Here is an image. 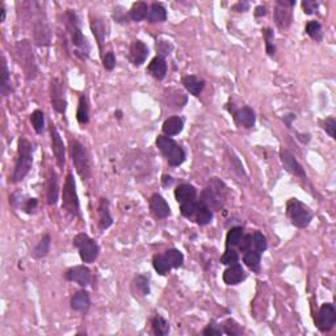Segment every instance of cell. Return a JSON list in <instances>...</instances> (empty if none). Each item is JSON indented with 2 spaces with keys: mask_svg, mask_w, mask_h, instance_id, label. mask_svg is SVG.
<instances>
[{
  "mask_svg": "<svg viewBox=\"0 0 336 336\" xmlns=\"http://www.w3.org/2000/svg\"><path fill=\"white\" fill-rule=\"evenodd\" d=\"M294 120H296V114L289 113V114H285L284 116V122H285V125H286V128H289V129L291 128V121H294Z\"/></svg>",
  "mask_w": 336,
  "mask_h": 336,
  "instance_id": "obj_58",
  "label": "cell"
},
{
  "mask_svg": "<svg viewBox=\"0 0 336 336\" xmlns=\"http://www.w3.org/2000/svg\"><path fill=\"white\" fill-rule=\"evenodd\" d=\"M121 11H122L121 7L114 8V19H116V21H118V23H128V15H125V13L121 12Z\"/></svg>",
  "mask_w": 336,
  "mask_h": 336,
  "instance_id": "obj_56",
  "label": "cell"
},
{
  "mask_svg": "<svg viewBox=\"0 0 336 336\" xmlns=\"http://www.w3.org/2000/svg\"><path fill=\"white\" fill-rule=\"evenodd\" d=\"M91 305L90 294L87 290H79L72 296L71 309L75 311H86Z\"/></svg>",
  "mask_w": 336,
  "mask_h": 336,
  "instance_id": "obj_28",
  "label": "cell"
},
{
  "mask_svg": "<svg viewBox=\"0 0 336 336\" xmlns=\"http://www.w3.org/2000/svg\"><path fill=\"white\" fill-rule=\"evenodd\" d=\"M194 220H196V223L200 225V226H206V225H209L213 221V213H212L210 207H207L204 202L200 201L197 210H196V214H194Z\"/></svg>",
  "mask_w": 336,
  "mask_h": 336,
  "instance_id": "obj_31",
  "label": "cell"
},
{
  "mask_svg": "<svg viewBox=\"0 0 336 336\" xmlns=\"http://www.w3.org/2000/svg\"><path fill=\"white\" fill-rule=\"evenodd\" d=\"M183 128H184V121H183V118L179 116H174L167 118V120L163 122L162 130L167 137H174L180 134Z\"/></svg>",
  "mask_w": 336,
  "mask_h": 336,
  "instance_id": "obj_24",
  "label": "cell"
},
{
  "mask_svg": "<svg viewBox=\"0 0 336 336\" xmlns=\"http://www.w3.org/2000/svg\"><path fill=\"white\" fill-rule=\"evenodd\" d=\"M72 243H74V246L78 248L79 256H80L83 263L91 264V263H94L97 259V256H99V252H100L99 244L96 243V240L90 238L87 234H78V235L74 238V242Z\"/></svg>",
  "mask_w": 336,
  "mask_h": 336,
  "instance_id": "obj_9",
  "label": "cell"
},
{
  "mask_svg": "<svg viewBox=\"0 0 336 336\" xmlns=\"http://www.w3.org/2000/svg\"><path fill=\"white\" fill-rule=\"evenodd\" d=\"M30 121H32V125L36 133H41L44 130V126H45V114L42 110H34L30 114Z\"/></svg>",
  "mask_w": 336,
  "mask_h": 336,
  "instance_id": "obj_45",
  "label": "cell"
},
{
  "mask_svg": "<svg viewBox=\"0 0 336 336\" xmlns=\"http://www.w3.org/2000/svg\"><path fill=\"white\" fill-rule=\"evenodd\" d=\"M336 323V310L332 304H324L318 311L315 324L320 332H328Z\"/></svg>",
  "mask_w": 336,
  "mask_h": 336,
  "instance_id": "obj_10",
  "label": "cell"
},
{
  "mask_svg": "<svg viewBox=\"0 0 336 336\" xmlns=\"http://www.w3.org/2000/svg\"><path fill=\"white\" fill-rule=\"evenodd\" d=\"M59 196V185H58V178L55 174L54 170L50 171L48 179V184H46V197H48V204L49 205H55L58 201Z\"/></svg>",
  "mask_w": 336,
  "mask_h": 336,
  "instance_id": "obj_22",
  "label": "cell"
},
{
  "mask_svg": "<svg viewBox=\"0 0 336 336\" xmlns=\"http://www.w3.org/2000/svg\"><path fill=\"white\" fill-rule=\"evenodd\" d=\"M230 113L233 114L234 120H235L236 125L243 126L246 129H251L255 126L256 122V117L255 112L251 109L249 107H243L240 109H234V108H230Z\"/></svg>",
  "mask_w": 336,
  "mask_h": 336,
  "instance_id": "obj_15",
  "label": "cell"
},
{
  "mask_svg": "<svg viewBox=\"0 0 336 336\" xmlns=\"http://www.w3.org/2000/svg\"><path fill=\"white\" fill-rule=\"evenodd\" d=\"M152 265H154V269L158 272L159 275H167L170 269H171V265H170L164 255L154 256L152 258Z\"/></svg>",
  "mask_w": 336,
  "mask_h": 336,
  "instance_id": "obj_40",
  "label": "cell"
},
{
  "mask_svg": "<svg viewBox=\"0 0 336 336\" xmlns=\"http://www.w3.org/2000/svg\"><path fill=\"white\" fill-rule=\"evenodd\" d=\"M198 202H194V201H189V202H185V204H181L180 212L181 216L185 217V218H192L196 214V210H197Z\"/></svg>",
  "mask_w": 336,
  "mask_h": 336,
  "instance_id": "obj_48",
  "label": "cell"
},
{
  "mask_svg": "<svg viewBox=\"0 0 336 336\" xmlns=\"http://www.w3.org/2000/svg\"><path fill=\"white\" fill-rule=\"evenodd\" d=\"M2 71H3V74H2V94L7 96L8 91L11 90V72L8 70L4 57L2 58Z\"/></svg>",
  "mask_w": 336,
  "mask_h": 336,
  "instance_id": "obj_41",
  "label": "cell"
},
{
  "mask_svg": "<svg viewBox=\"0 0 336 336\" xmlns=\"http://www.w3.org/2000/svg\"><path fill=\"white\" fill-rule=\"evenodd\" d=\"M70 150H71L72 163L76 172L83 180H88L91 176V159L87 150L76 139H72L70 142Z\"/></svg>",
  "mask_w": 336,
  "mask_h": 336,
  "instance_id": "obj_5",
  "label": "cell"
},
{
  "mask_svg": "<svg viewBox=\"0 0 336 336\" xmlns=\"http://www.w3.org/2000/svg\"><path fill=\"white\" fill-rule=\"evenodd\" d=\"M252 247L259 254H263L267 249V247H268L267 238L260 231H255V234L252 236Z\"/></svg>",
  "mask_w": 336,
  "mask_h": 336,
  "instance_id": "obj_43",
  "label": "cell"
},
{
  "mask_svg": "<svg viewBox=\"0 0 336 336\" xmlns=\"http://www.w3.org/2000/svg\"><path fill=\"white\" fill-rule=\"evenodd\" d=\"M65 277L67 281L76 282L83 288L91 284V271L84 265H76L70 268L66 272Z\"/></svg>",
  "mask_w": 336,
  "mask_h": 336,
  "instance_id": "obj_16",
  "label": "cell"
},
{
  "mask_svg": "<svg viewBox=\"0 0 336 336\" xmlns=\"http://www.w3.org/2000/svg\"><path fill=\"white\" fill-rule=\"evenodd\" d=\"M265 15H267V8H265L264 6L256 7V10H255L256 17H262V16H265Z\"/></svg>",
  "mask_w": 336,
  "mask_h": 336,
  "instance_id": "obj_59",
  "label": "cell"
},
{
  "mask_svg": "<svg viewBox=\"0 0 336 336\" xmlns=\"http://www.w3.org/2000/svg\"><path fill=\"white\" fill-rule=\"evenodd\" d=\"M322 128L326 130V133L330 134L331 138H335V136H336L335 134V130H336L335 118H332V117H328V118H326L324 121H322Z\"/></svg>",
  "mask_w": 336,
  "mask_h": 336,
  "instance_id": "obj_50",
  "label": "cell"
},
{
  "mask_svg": "<svg viewBox=\"0 0 336 336\" xmlns=\"http://www.w3.org/2000/svg\"><path fill=\"white\" fill-rule=\"evenodd\" d=\"M286 214H288L289 220L291 221L294 226L298 229H305L310 225L313 220V213L311 210L301 202L297 198H290L286 204Z\"/></svg>",
  "mask_w": 336,
  "mask_h": 336,
  "instance_id": "obj_6",
  "label": "cell"
},
{
  "mask_svg": "<svg viewBox=\"0 0 336 336\" xmlns=\"http://www.w3.org/2000/svg\"><path fill=\"white\" fill-rule=\"evenodd\" d=\"M223 333L231 336L240 335V333H243V328L234 319H227L223 323Z\"/></svg>",
  "mask_w": 336,
  "mask_h": 336,
  "instance_id": "obj_46",
  "label": "cell"
},
{
  "mask_svg": "<svg viewBox=\"0 0 336 336\" xmlns=\"http://www.w3.org/2000/svg\"><path fill=\"white\" fill-rule=\"evenodd\" d=\"M66 29L70 36L72 50L76 57L86 61L90 55V45H88L87 38L84 37L81 32L80 23H79L78 15L72 10H67L66 12Z\"/></svg>",
  "mask_w": 336,
  "mask_h": 336,
  "instance_id": "obj_1",
  "label": "cell"
},
{
  "mask_svg": "<svg viewBox=\"0 0 336 336\" xmlns=\"http://www.w3.org/2000/svg\"><path fill=\"white\" fill-rule=\"evenodd\" d=\"M263 36H264V39H265V49H267V54L269 55V57H273L275 55V33H273V30L269 29V28H267V29L263 30Z\"/></svg>",
  "mask_w": 336,
  "mask_h": 336,
  "instance_id": "obj_44",
  "label": "cell"
},
{
  "mask_svg": "<svg viewBox=\"0 0 336 336\" xmlns=\"http://www.w3.org/2000/svg\"><path fill=\"white\" fill-rule=\"evenodd\" d=\"M33 164V146L26 138H20L19 149H17V159L15 170L11 176V181L13 184L20 183L29 174Z\"/></svg>",
  "mask_w": 336,
  "mask_h": 336,
  "instance_id": "obj_2",
  "label": "cell"
},
{
  "mask_svg": "<svg viewBox=\"0 0 336 336\" xmlns=\"http://www.w3.org/2000/svg\"><path fill=\"white\" fill-rule=\"evenodd\" d=\"M164 256L168 260V263H170V265H171V268H179L184 263V255L176 248L167 249Z\"/></svg>",
  "mask_w": 336,
  "mask_h": 336,
  "instance_id": "obj_37",
  "label": "cell"
},
{
  "mask_svg": "<svg viewBox=\"0 0 336 336\" xmlns=\"http://www.w3.org/2000/svg\"><path fill=\"white\" fill-rule=\"evenodd\" d=\"M238 262H239V255H238V252L234 251L233 248H226L223 256L221 258V263L225 265L238 264Z\"/></svg>",
  "mask_w": 336,
  "mask_h": 336,
  "instance_id": "obj_47",
  "label": "cell"
},
{
  "mask_svg": "<svg viewBox=\"0 0 336 336\" xmlns=\"http://www.w3.org/2000/svg\"><path fill=\"white\" fill-rule=\"evenodd\" d=\"M50 137H52V150L55 155V160L58 163L61 168H63L66 162V150H65V143L62 141L61 134L57 130L55 125H50Z\"/></svg>",
  "mask_w": 336,
  "mask_h": 336,
  "instance_id": "obj_14",
  "label": "cell"
},
{
  "mask_svg": "<svg viewBox=\"0 0 336 336\" xmlns=\"http://www.w3.org/2000/svg\"><path fill=\"white\" fill-rule=\"evenodd\" d=\"M202 333H204V335H206V336H212V335H216V336H220V335H222L223 333V330H221L220 327L217 326L216 323H214V322H212V323L209 324V326L206 327V328H205L204 331H202Z\"/></svg>",
  "mask_w": 336,
  "mask_h": 336,
  "instance_id": "obj_55",
  "label": "cell"
},
{
  "mask_svg": "<svg viewBox=\"0 0 336 336\" xmlns=\"http://www.w3.org/2000/svg\"><path fill=\"white\" fill-rule=\"evenodd\" d=\"M62 209L65 210L71 217L80 216V206L76 193V185L72 178V174H68L66 178L65 187H63V200H62Z\"/></svg>",
  "mask_w": 336,
  "mask_h": 336,
  "instance_id": "obj_8",
  "label": "cell"
},
{
  "mask_svg": "<svg viewBox=\"0 0 336 336\" xmlns=\"http://www.w3.org/2000/svg\"><path fill=\"white\" fill-rule=\"evenodd\" d=\"M149 55V48L146 46L145 42L141 39H136L132 42L129 50V59L134 66H141L145 63Z\"/></svg>",
  "mask_w": 336,
  "mask_h": 336,
  "instance_id": "obj_17",
  "label": "cell"
},
{
  "mask_svg": "<svg viewBox=\"0 0 336 336\" xmlns=\"http://www.w3.org/2000/svg\"><path fill=\"white\" fill-rule=\"evenodd\" d=\"M147 13H149V7L145 2H137V3L133 4L132 10H130L129 16L133 21H136V23H139V21H142L147 17Z\"/></svg>",
  "mask_w": 336,
  "mask_h": 336,
  "instance_id": "obj_33",
  "label": "cell"
},
{
  "mask_svg": "<svg viewBox=\"0 0 336 336\" xmlns=\"http://www.w3.org/2000/svg\"><path fill=\"white\" fill-rule=\"evenodd\" d=\"M171 45L168 44V42L165 41H159L158 44H156V52L159 53V55L160 57H163L164 58V55H168L170 54V52H171Z\"/></svg>",
  "mask_w": 336,
  "mask_h": 336,
  "instance_id": "obj_54",
  "label": "cell"
},
{
  "mask_svg": "<svg viewBox=\"0 0 336 336\" xmlns=\"http://www.w3.org/2000/svg\"><path fill=\"white\" fill-rule=\"evenodd\" d=\"M306 33L315 41H322L323 38V32H322V26L318 21H309L306 24Z\"/></svg>",
  "mask_w": 336,
  "mask_h": 336,
  "instance_id": "obj_42",
  "label": "cell"
},
{
  "mask_svg": "<svg viewBox=\"0 0 336 336\" xmlns=\"http://www.w3.org/2000/svg\"><path fill=\"white\" fill-rule=\"evenodd\" d=\"M91 30L94 33L95 38H96L99 49L103 50V45L105 42V24H104V20L100 16H95V19L94 17L91 19Z\"/></svg>",
  "mask_w": 336,
  "mask_h": 336,
  "instance_id": "obj_26",
  "label": "cell"
},
{
  "mask_svg": "<svg viewBox=\"0 0 336 336\" xmlns=\"http://www.w3.org/2000/svg\"><path fill=\"white\" fill-rule=\"evenodd\" d=\"M97 213H99V229L101 231L112 226L113 218L109 213V202H108L107 198H101L100 200L99 206H97Z\"/></svg>",
  "mask_w": 336,
  "mask_h": 336,
  "instance_id": "obj_21",
  "label": "cell"
},
{
  "mask_svg": "<svg viewBox=\"0 0 336 336\" xmlns=\"http://www.w3.org/2000/svg\"><path fill=\"white\" fill-rule=\"evenodd\" d=\"M50 244H52V238L49 234H45L42 236L41 240L37 243V246L33 249L32 255L34 259H42L48 256L49 251H50Z\"/></svg>",
  "mask_w": 336,
  "mask_h": 336,
  "instance_id": "obj_32",
  "label": "cell"
},
{
  "mask_svg": "<svg viewBox=\"0 0 336 336\" xmlns=\"http://www.w3.org/2000/svg\"><path fill=\"white\" fill-rule=\"evenodd\" d=\"M248 3L243 2V3H236L235 6L233 7V10L236 11V12H246V11H248Z\"/></svg>",
  "mask_w": 336,
  "mask_h": 336,
  "instance_id": "obj_57",
  "label": "cell"
},
{
  "mask_svg": "<svg viewBox=\"0 0 336 336\" xmlns=\"http://www.w3.org/2000/svg\"><path fill=\"white\" fill-rule=\"evenodd\" d=\"M50 100L52 105L58 113L65 114L66 108H67V101L65 96V87L59 79H53L50 84Z\"/></svg>",
  "mask_w": 336,
  "mask_h": 336,
  "instance_id": "obj_12",
  "label": "cell"
},
{
  "mask_svg": "<svg viewBox=\"0 0 336 336\" xmlns=\"http://www.w3.org/2000/svg\"><path fill=\"white\" fill-rule=\"evenodd\" d=\"M16 53L19 57L20 65L23 66L24 71H25L26 78L29 80L36 79L37 74H38V68L36 65V59H34V54H33L32 45L29 41H19L16 45Z\"/></svg>",
  "mask_w": 336,
  "mask_h": 336,
  "instance_id": "obj_7",
  "label": "cell"
},
{
  "mask_svg": "<svg viewBox=\"0 0 336 336\" xmlns=\"http://www.w3.org/2000/svg\"><path fill=\"white\" fill-rule=\"evenodd\" d=\"M0 11H2V19H0V21L4 23V20H6V8H4L3 4H2V7H0Z\"/></svg>",
  "mask_w": 336,
  "mask_h": 336,
  "instance_id": "obj_61",
  "label": "cell"
},
{
  "mask_svg": "<svg viewBox=\"0 0 336 336\" xmlns=\"http://www.w3.org/2000/svg\"><path fill=\"white\" fill-rule=\"evenodd\" d=\"M172 92H174V95L170 94V91H168V95H165V97H167V104L170 105L171 108H183L187 103H184V101H180L181 100H187V96H185L183 92H180V91H176V90H172Z\"/></svg>",
  "mask_w": 336,
  "mask_h": 336,
  "instance_id": "obj_38",
  "label": "cell"
},
{
  "mask_svg": "<svg viewBox=\"0 0 336 336\" xmlns=\"http://www.w3.org/2000/svg\"><path fill=\"white\" fill-rule=\"evenodd\" d=\"M76 120L80 125H87L90 122V105H88V97L86 94L79 97Z\"/></svg>",
  "mask_w": 336,
  "mask_h": 336,
  "instance_id": "obj_30",
  "label": "cell"
},
{
  "mask_svg": "<svg viewBox=\"0 0 336 336\" xmlns=\"http://www.w3.org/2000/svg\"><path fill=\"white\" fill-rule=\"evenodd\" d=\"M147 20L151 24L165 21L167 20V11H165L164 6L162 3H152L151 7L149 8Z\"/></svg>",
  "mask_w": 336,
  "mask_h": 336,
  "instance_id": "obj_29",
  "label": "cell"
},
{
  "mask_svg": "<svg viewBox=\"0 0 336 336\" xmlns=\"http://www.w3.org/2000/svg\"><path fill=\"white\" fill-rule=\"evenodd\" d=\"M37 205H38V202H37V198H28V200H25L23 202V205H21V209H23L25 213L32 214L36 212Z\"/></svg>",
  "mask_w": 336,
  "mask_h": 336,
  "instance_id": "obj_51",
  "label": "cell"
},
{
  "mask_svg": "<svg viewBox=\"0 0 336 336\" xmlns=\"http://www.w3.org/2000/svg\"><path fill=\"white\" fill-rule=\"evenodd\" d=\"M103 66L108 71H112L116 67V57H114L113 52H108L107 54L103 55Z\"/></svg>",
  "mask_w": 336,
  "mask_h": 336,
  "instance_id": "obj_49",
  "label": "cell"
},
{
  "mask_svg": "<svg viewBox=\"0 0 336 336\" xmlns=\"http://www.w3.org/2000/svg\"><path fill=\"white\" fill-rule=\"evenodd\" d=\"M280 159H281L282 164H284L286 171L290 172V174L294 175V176L300 178L301 180H306V172H305L302 165L298 163L296 156H294L289 150L282 149L281 151H280Z\"/></svg>",
  "mask_w": 336,
  "mask_h": 336,
  "instance_id": "obj_13",
  "label": "cell"
},
{
  "mask_svg": "<svg viewBox=\"0 0 336 336\" xmlns=\"http://www.w3.org/2000/svg\"><path fill=\"white\" fill-rule=\"evenodd\" d=\"M294 6H296V2H285V0H278L276 4L275 20L280 29H288L291 25V21H293L291 8Z\"/></svg>",
  "mask_w": 336,
  "mask_h": 336,
  "instance_id": "obj_11",
  "label": "cell"
},
{
  "mask_svg": "<svg viewBox=\"0 0 336 336\" xmlns=\"http://www.w3.org/2000/svg\"><path fill=\"white\" fill-rule=\"evenodd\" d=\"M227 196V187L222 180L213 178L209 181L207 187L202 192V201L207 207L214 210L222 209Z\"/></svg>",
  "mask_w": 336,
  "mask_h": 336,
  "instance_id": "obj_3",
  "label": "cell"
},
{
  "mask_svg": "<svg viewBox=\"0 0 336 336\" xmlns=\"http://www.w3.org/2000/svg\"><path fill=\"white\" fill-rule=\"evenodd\" d=\"M243 236V229L239 226L236 227H231L229 230V233L226 235V248H230V247L238 246L242 239Z\"/></svg>",
  "mask_w": 336,
  "mask_h": 336,
  "instance_id": "obj_39",
  "label": "cell"
},
{
  "mask_svg": "<svg viewBox=\"0 0 336 336\" xmlns=\"http://www.w3.org/2000/svg\"><path fill=\"white\" fill-rule=\"evenodd\" d=\"M183 86L189 94L193 95V96H198L204 90L205 81L197 78V76H194V75H187L183 78Z\"/></svg>",
  "mask_w": 336,
  "mask_h": 336,
  "instance_id": "obj_27",
  "label": "cell"
},
{
  "mask_svg": "<svg viewBox=\"0 0 336 336\" xmlns=\"http://www.w3.org/2000/svg\"><path fill=\"white\" fill-rule=\"evenodd\" d=\"M34 39L37 45H49L50 44V29H49L48 23L45 19L41 16L37 19L34 24Z\"/></svg>",
  "mask_w": 336,
  "mask_h": 336,
  "instance_id": "obj_20",
  "label": "cell"
},
{
  "mask_svg": "<svg viewBox=\"0 0 336 336\" xmlns=\"http://www.w3.org/2000/svg\"><path fill=\"white\" fill-rule=\"evenodd\" d=\"M238 247L240 252H247L252 249V235H243Z\"/></svg>",
  "mask_w": 336,
  "mask_h": 336,
  "instance_id": "obj_53",
  "label": "cell"
},
{
  "mask_svg": "<svg viewBox=\"0 0 336 336\" xmlns=\"http://www.w3.org/2000/svg\"><path fill=\"white\" fill-rule=\"evenodd\" d=\"M197 191L191 184H181L175 189V198L179 204H185L189 201H194Z\"/></svg>",
  "mask_w": 336,
  "mask_h": 336,
  "instance_id": "obj_23",
  "label": "cell"
},
{
  "mask_svg": "<svg viewBox=\"0 0 336 336\" xmlns=\"http://www.w3.org/2000/svg\"><path fill=\"white\" fill-rule=\"evenodd\" d=\"M149 72L158 80L164 79L165 74H167V62H165V59L160 55H156L155 58L150 62Z\"/></svg>",
  "mask_w": 336,
  "mask_h": 336,
  "instance_id": "obj_25",
  "label": "cell"
},
{
  "mask_svg": "<svg viewBox=\"0 0 336 336\" xmlns=\"http://www.w3.org/2000/svg\"><path fill=\"white\" fill-rule=\"evenodd\" d=\"M151 326L154 333L158 336H164L170 332V324H168L167 320L163 317H160V315H156V317L151 320Z\"/></svg>",
  "mask_w": 336,
  "mask_h": 336,
  "instance_id": "obj_36",
  "label": "cell"
},
{
  "mask_svg": "<svg viewBox=\"0 0 336 336\" xmlns=\"http://www.w3.org/2000/svg\"><path fill=\"white\" fill-rule=\"evenodd\" d=\"M318 7H319V4H318L317 2H313V0H305V2H302V10H304V12L306 13V15H313V13L317 12Z\"/></svg>",
  "mask_w": 336,
  "mask_h": 336,
  "instance_id": "obj_52",
  "label": "cell"
},
{
  "mask_svg": "<svg viewBox=\"0 0 336 336\" xmlns=\"http://www.w3.org/2000/svg\"><path fill=\"white\" fill-rule=\"evenodd\" d=\"M172 181H174V179H172L171 176H167V175L163 176V185H164V187H167V185H171Z\"/></svg>",
  "mask_w": 336,
  "mask_h": 336,
  "instance_id": "obj_60",
  "label": "cell"
},
{
  "mask_svg": "<svg viewBox=\"0 0 336 336\" xmlns=\"http://www.w3.org/2000/svg\"><path fill=\"white\" fill-rule=\"evenodd\" d=\"M244 278H246V273H244V269L242 268V265L239 264L230 265L229 268L223 272V281L227 285H238Z\"/></svg>",
  "mask_w": 336,
  "mask_h": 336,
  "instance_id": "obj_19",
  "label": "cell"
},
{
  "mask_svg": "<svg viewBox=\"0 0 336 336\" xmlns=\"http://www.w3.org/2000/svg\"><path fill=\"white\" fill-rule=\"evenodd\" d=\"M156 146H158V149L164 155V158L167 159L170 165L178 167V165L184 163L185 158H187L185 151L172 138L167 136H159L156 138Z\"/></svg>",
  "mask_w": 336,
  "mask_h": 336,
  "instance_id": "obj_4",
  "label": "cell"
},
{
  "mask_svg": "<svg viewBox=\"0 0 336 336\" xmlns=\"http://www.w3.org/2000/svg\"><path fill=\"white\" fill-rule=\"evenodd\" d=\"M260 258H262V254L256 252L255 249H249V251L244 252L243 262L251 271L259 272V269H260Z\"/></svg>",
  "mask_w": 336,
  "mask_h": 336,
  "instance_id": "obj_34",
  "label": "cell"
},
{
  "mask_svg": "<svg viewBox=\"0 0 336 336\" xmlns=\"http://www.w3.org/2000/svg\"><path fill=\"white\" fill-rule=\"evenodd\" d=\"M133 290L134 293H138V296L141 297H145V296H149L150 294V286H149V280L142 275H138L134 281H133Z\"/></svg>",
  "mask_w": 336,
  "mask_h": 336,
  "instance_id": "obj_35",
  "label": "cell"
},
{
  "mask_svg": "<svg viewBox=\"0 0 336 336\" xmlns=\"http://www.w3.org/2000/svg\"><path fill=\"white\" fill-rule=\"evenodd\" d=\"M150 210L156 218H162V220L167 218L171 214V209H170L167 201L158 193L152 194L151 198H150Z\"/></svg>",
  "mask_w": 336,
  "mask_h": 336,
  "instance_id": "obj_18",
  "label": "cell"
}]
</instances>
